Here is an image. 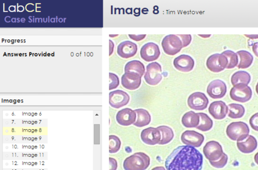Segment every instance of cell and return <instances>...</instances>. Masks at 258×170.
Returning <instances> with one entry per match:
<instances>
[{"label": "cell", "instance_id": "cell-1", "mask_svg": "<svg viewBox=\"0 0 258 170\" xmlns=\"http://www.w3.org/2000/svg\"><path fill=\"white\" fill-rule=\"evenodd\" d=\"M203 157L195 148L182 146L176 148L168 157L167 170H201Z\"/></svg>", "mask_w": 258, "mask_h": 170}, {"label": "cell", "instance_id": "cell-2", "mask_svg": "<svg viewBox=\"0 0 258 170\" xmlns=\"http://www.w3.org/2000/svg\"><path fill=\"white\" fill-rule=\"evenodd\" d=\"M151 164V159L146 153H137L126 158L123 163L125 170H145Z\"/></svg>", "mask_w": 258, "mask_h": 170}, {"label": "cell", "instance_id": "cell-3", "mask_svg": "<svg viewBox=\"0 0 258 170\" xmlns=\"http://www.w3.org/2000/svg\"><path fill=\"white\" fill-rule=\"evenodd\" d=\"M226 135L231 140L241 141L245 140L249 136L250 129L248 125L243 122H235L228 125Z\"/></svg>", "mask_w": 258, "mask_h": 170}, {"label": "cell", "instance_id": "cell-4", "mask_svg": "<svg viewBox=\"0 0 258 170\" xmlns=\"http://www.w3.org/2000/svg\"><path fill=\"white\" fill-rule=\"evenodd\" d=\"M165 53L168 55L174 56L181 51L183 43L177 35L170 34L165 36L161 43Z\"/></svg>", "mask_w": 258, "mask_h": 170}, {"label": "cell", "instance_id": "cell-5", "mask_svg": "<svg viewBox=\"0 0 258 170\" xmlns=\"http://www.w3.org/2000/svg\"><path fill=\"white\" fill-rule=\"evenodd\" d=\"M161 72V67L158 63L154 62L149 64L144 75L146 83L150 85H157L162 80Z\"/></svg>", "mask_w": 258, "mask_h": 170}, {"label": "cell", "instance_id": "cell-6", "mask_svg": "<svg viewBox=\"0 0 258 170\" xmlns=\"http://www.w3.org/2000/svg\"><path fill=\"white\" fill-rule=\"evenodd\" d=\"M230 97L235 101L242 103L246 102L252 98V90L247 85H238L231 89Z\"/></svg>", "mask_w": 258, "mask_h": 170}, {"label": "cell", "instance_id": "cell-7", "mask_svg": "<svg viewBox=\"0 0 258 170\" xmlns=\"http://www.w3.org/2000/svg\"><path fill=\"white\" fill-rule=\"evenodd\" d=\"M203 153L209 161L214 162L221 158L224 151L219 142L212 140L206 143L203 148Z\"/></svg>", "mask_w": 258, "mask_h": 170}, {"label": "cell", "instance_id": "cell-8", "mask_svg": "<svg viewBox=\"0 0 258 170\" xmlns=\"http://www.w3.org/2000/svg\"><path fill=\"white\" fill-rule=\"evenodd\" d=\"M228 63V60L225 55L222 53L215 54L208 58L206 66L211 72L219 73L226 68Z\"/></svg>", "mask_w": 258, "mask_h": 170}, {"label": "cell", "instance_id": "cell-9", "mask_svg": "<svg viewBox=\"0 0 258 170\" xmlns=\"http://www.w3.org/2000/svg\"><path fill=\"white\" fill-rule=\"evenodd\" d=\"M209 100L201 92H196L190 95L188 99L189 107L196 111H203L207 108Z\"/></svg>", "mask_w": 258, "mask_h": 170}, {"label": "cell", "instance_id": "cell-10", "mask_svg": "<svg viewBox=\"0 0 258 170\" xmlns=\"http://www.w3.org/2000/svg\"><path fill=\"white\" fill-rule=\"evenodd\" d=\"M181 140L186 146L199 148L205 141V136L194 130H186L181 136Z\"/></svg>", "mask_w": 258, "mask_h": 170}, {"label": "cell", "instance_id": "cell-11", "mask_svg": "<svg viewBox=\"0 0 258 170\" xmlns=\"http://www.w3.org/2000/svg\"><path fill=\"white\" fill-rule=\"evenodd\" d=\"M129 95L125 91L116 90L109 94L110 106L115 109H119L127 105L130 101Z\"/></svg>", "mask_w": 258, "mask_h": 170}, {"label": "cell", "instance_id": "cell-12", "mask_svg": "<svg viewBox=\"0 0 258 170\" xmlns=\"http://www.w3.org/2000/svg\"><path fill=\"white\" fill-rule=\"evenodd\" d=\"M227 92V86L223 81L216 80L211 82L208 85L207 93L209 96L213 99L224 98Z\"/></svg>", "mask_w": 258, "mask_h": 170}, {"label": "cell", "instance_id": "cell-13", "mask_svg": "<svg viewBox=\"0 0 258 170\" xmlns=\"http://www.w3.org/2000/svg\"><path fill=\"white\" fill-rule=\"evenodd\" d=\"M160 51L158 46L154 43H148L141 48L140 56L146 62L156 60L160 56Z\"/></svg>", "mask_w": 258, "mask_h": 170}, {"label": "cell", "instance_id": "cell-14", "mask_svg": "<svg viewBox=\"0 0 258 170\" xmlns=\"http://www.w3.org/2000/svg\"><path fill=\"white\" fill-rule=\"evenodd\" d=\"M121 85L124 88L130 90L138 89L141 84V76L136 72H127L122 76Z\"/></svg>", "mask_w": 258, "mask_h": 170}, {"label": "cell", "instance_id": "cell-15", "mask_svg": "<svg viewBox=\"0 0 258 170\" xmlns=\"http://www.w3.org/2000/svg\"><path fill=\"white\" fill-rule=\"evenodd\" d=\"M141 138L146 145L155 146L159 144L161 135L157 128L148 127L142 131Z\"/></svg>", "mask_w": 258, "mask_h": 170}, {"label": "cell", "instance_id": "cell-16", "mask_svg": "<svg viewBox=\"0 0 258 170\" xmlns=\"http://www.w3.org/2000/svg\"><path fill=\"white\" fill-rule=\"evenodd\" d=\"M194 59L189 55H181L175 58L173 61L175 68L183 72L191 71L194 67Z\"/></svg>", "mask_w": 258, "mask_h": 170}, {"label": "cell", "instance_id": "cell-17", "mask_svg": "<svg viewBox=\"0 0 258 170\" xmlns=\"http://www.w3.org/2000/svg\"><path fill=\"white\" fill-rule=\"evenodd\" d=\"M208 111L215 119L221 120L226 117L228 112V107L223 101H215L210 104Z\"/></svg>", "mask_w": 258, "mask_h": 170}, {"label": "cell", "instance_id": "cell-18", "mask_svg": "<svg viewBox=\"0 0 258 170\" xmlns=\"http://www.w3.org/2000/svg\"><path fill=\"white\" fill-rule=\"evenodd\" d=\"M137 113L130 108L119 111L116 116L117 122L120 125L128 126L134 124L137 121Z\"/></svg>", "mask_w": 258, "mask_h": 170}, {"label": "cell", "instance_id": "cell-19", "mask_svg": "<svg viewBox=\"0 0 258 170\" xmlns=\"http://www.w3.org/2000/svg\"><path fill=\"white\" fill-rule=\"evenodd\" d=\"M138 52V46L131 41H124L118 46V54L122 58L128 59L134 57Z\"/></svg>", "mask_w": 258, "mask_h": 170}, {"label": "cell", "instance_id": "cell-20", "mask_svg": "<svg viewBox=\"0 0 258 170\" xmlns=\"http://www.w3.org/2000/svg\"><path fill=\"white\" fill-rule=\"evenodd\" d=\"M258 147V142L256 138L253 136L248 137L243 141L237 142L239 150L243 153H250L254 152Z\"/></svg>", "mask_w": 258, "mask_h": 170}, {"label": "cell", "instance_id": "cell-21", "mask_svg": "<svg viewBox=\"0 0 258 170\" xmlns=\"http://www.w3.org/2000/svg\"><path fill=\"white\" fill-rule=\"evenodd\" d=\"M182 122L186 128H196L199 124L200 117L194 111H189L184 115Z\"/></svg>", "mask_w": 258, "mask_h": 170}, {"label": "cell", "instance_id": "cell-22", "mask_svg": "<svg viewBox=\"0 0 258 170\" xmlns=\"http://www.w3.org/2000/svg\"><path fill=\"white\" fill-rule=\"evenodd\" d=\"M137 114L138 119L133 124L138 127H143L150 124L152 118L150 114L146 110L138 109L135 110Z\"/></svg>", "mask_w": 258, "mask_h": 170}, {"label": "cell", "instance_id": "cell-23", "mask_svg": "<svg viewBox=\"0 0 258 170\" xmlns=\"http://www.w3.org/2000/svg\"><path fill=\"white\" fill-rule=\"evenodd\" d=\"M251 80L250 74L244 71H239L235 72L231 78V82L236 86L238 85H248Z\"/></svg>", "mask_w": 258, "mask_h": 170}, {"label": "cell", "instance_id": "cell-24", "mask_svg": "<svg viewBox=\"0 0 258 170\" xmlns=\"http://www.w3.org/2000/svg\"><path fill=\"white\" fill-rule=\"evenodd\" d=\"M237 54L239 56L240 61L238 65L239 69H246L251 67L253 63L254 57L250 52L241 50L238 51Z\"/></svg>", "mask_w": 258, "mask_h": 170}, {"label": "cell", "instance_id": "cell-25", "mask_svg": "<svg viewBox=\"0 0 258 170\" xmlns=\"http://www.w3.org/2000/svg\"><path fill=\"white\" fill-rule=\"evenodd\" d=\"M228 107L229 110L228 116L230 119H241L245 113V109L241 104L230 103Z\"/></svg>", "mask_w": 258, "mask_h": 170}, {"label": "cell", "instance_id": "cell-26", "mask_svg": "<svg viewBox=\"0 0 258 170\" xmlns=\"http://www.w3.org/2000/svg\"><path fill=\"white\" fill-rule=\"evenodd\" d=\"M157 128L159 130L161 135V139L158 145H167L173 139L174 133L171 127L167 126H160Z\"/></svg>", "mask_w": 258, "mask_h": 170}, {"label": "cell", "instance_id": "cell-27", "mask_svg": "<svg viewBox=\"0 0 258 170\" xmlns=\"http://www.w3.org/2000/svg\"><path fill=\"white\" fill-rule=\"evenodd\" d=\"M144 64L138 60H132L128 62L125 67V72H134L139 74L142 77L145 73Z\"/></svg>", "mask_w": 258, "mask_h": 170}, {"label": "cell", "instance_id": "cell-28", "mask_svg": "<svg viewBox=\"0 0 258 170\" xmlns=\"http://www.w3.org/2000/svg\"><path fill=\"white\" fill-rule=\"evenodd\" d=\"M198 114L200 117V122L196 128L203 132H208L213 127V121L206 113H199Z\"/></svg>", "mask_w": 258, "mask_h": 170}, {"label": "cell", "instance_id": "cell-29", "mask_svg": "<svg viewBox=\"0 0 258 170\" xmlns=\"http://www.w3.org/2000/svg\"><path fill=\"white\" fill-rule=\"evenodd\" d=\"M222 54L225 55L228 60L227 69H233L238 67L239 59L237 53L232 51L226 50Z\"/></svg>", "mask_w": 258, "mask_h": 170}, {"label": "cell", "instance_id": "cell-30", "mask_svg": "<svg viewBox=\"0 0 258 170\" xmlns=\"http://www.w3.org/2000/svg\"><path fill=\"white\" fill-rule=\"evenodd\" d=\"M109 152L110 153H117L120 149L121 141L120 139L116 136L111 135L109 136Z\"/></svg>", "mask_w": 258, "mask_h": 170}, {"label": "cell", "instance_id": "cell-31", "mask_svg": "<svg viewBox=\"0 0 258 170\" xmlns=\"http://www.w3.org/2000/svg\"><path fill=\"white\" fill-rule=\"evenodd\" d=\"M228 162V156L224 153L221 158L217 161H209L211 165L214 168L217 169H222L224 168L227 164Z\"/></svg>", "mask_w": 258, "mask_h": 170}, {"label": "cell", "instance_id": "cell-32", "mask_svg": "<svg viewBox=\"0 0 258 170\" xmlns=\"http://www.w3.org/2000/svg\"><path fill=\"white\" fill-rule=\"evenodd\" d=\"M109 78V90H111L117 88L120 84L119 78L118 76L114 73H110Z\"/></svg>", "mask_w": 258, "mask_h": 170}, {"label": "cell", "instance_id": "cell-33", "mask_svg": "<svg viewBox=\"0 0 258 170\" xmlns=\"http://www.w3.org/2000/svg\"><path fill=\"white\" fill-rule=\"evenodd\" d=\"M249 123L252 128L258 132V113L251 117Z\"/></svg>", "mask_w": 258, "mask_h": 170}, {"label": "cell", "instance_id": "cell-34", "mask_svg": "<svg viewBox=\"0 0 258 170\" xmlns=\"http://www.w3.org/2000/svg\"><path fill=\"white\" fill-rule=\"evenodd\" d=\"M182 38V42L183 43V48L189 45L192 41V37L190 34L179 35Z\"/></svg>", "mask_w": 258, "mask_h": 170}, {"label": "cell", "instance_id": "cell-35", "mask_svg": "<svg viewBox=\"0 0 258 170\" xmlns=\"http://www.w3.org/2000/svg\"><path fill=\"white\" fill-rule=\"evenodd\" d=\"M110 161V170H117L118 168V163L116 159L113 158H109Z\"/></svg>", "mask_w": 258, "mask_h": 170}, {"label": "cell", "instance_id": "cell-36", "mask_svg": "<svg viewBox=\"0 0 258 170\" xmlns=\"http://www.w3.org/2000/svg\"><path fill=\"white\" fill-rule=\"evenodd\" d=\"M146 34H144V35H133V34H129V36H130V38L132 39V40L135 41H137V42H138V41H140L141 40H143V39H144L145 36H146Z\"/></svg>", "mask_w": 258, "mask_h": 170}, {"label": "cell", "instance_id": "cell-37", "mask_svg": "<svg viewBox=\"0 0 258 170\" xmlns=\"http://www.w3.org/2000/svg\"><path fill=\"white\" fill-rule=\"evenodd\" d=\"M252 49L254 53L257 57H258V42L254 44Z\"/></svg>", "mask_w": 258, "mask_h": 170}, {"label": "cell", "instance_id": "cell-38", "mask_svg": "<svg viewBox=\"0 0 258 170\" xmlns=\"http://www.w3.org/2000/svg\"><path fill=\"white\" fill-rule=\"evenodd\" d=\"M152 170H167L165 169V167L160 166V167H156L154 168H153Z\"/></svg>", "mask_w": 258, "mask_h": 170}, {"label": "cell", "instance_id": "cell-39", "mask_svg": "<svg viewBox=\"0 0 258 170\" xmlns=\"http://www.w3.org/2000/svg\"><path fill=\"white\" fill-rule=\"evenodd\" d=\"M114 43L111 40H110V53H111V50H112V53H113V50H114Z\"/></svg>", "mask_w": 258, "mask_h": 170}, {"label": "cell", "instance_id": "cell-40", "mask_svg": "<svg viewBox=\"0 0 258 170\" xmlns=\"http://www.w3.org/2000/svg\"><path fill=\"white\" fill-rule=\"evenodd\" d=\"M244 35L251 39L258 38V35H247V34L246 35L245 34Z\"/></svg>", "mask_w": 258, "mask_h": 170}, {"label": "cell", "instance_id": "cell-41", "mask_svg": "<svg viewBox=\"0 0 258 170\" xmlns=\"http://www.w3.org/2000/svg\"><path fill=\"white\" fill-rule=\"evenodd\" d=\"M254 160L256 164L258 165V152L255 154L254 156Z\"/></svg>", "mask_w": 258, "mask_h": 170}, {"label": "cell", "instance_id": "cell-42", "mask_svg": "<svg viewBox=\"0 0 258 170\" xmlns=\"http://www.w3.org/2000/svg\"><path fill=\"white\" fill-rule=\"evenodd\" d=\"M135 14H139L140 15V9L138 8L135 9L134 10Z\"/></svg>", "mask_w": 258, "mask_h": 170}, {"label": "cell", "instance_id": "cell-43", "mask_svg": "<svg viewBox=\"0 0 258 170\" xmlns=\"http://www.w3.org/2000/svg\"><path fill=\"white\" fill-rule=\"evenodd\" d=\"M256 91L257 94L258 95V83H257V85L256 87Z\"/></svg>", "mask_w": 258, "mask_h": 170}]
</instances>
